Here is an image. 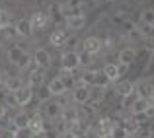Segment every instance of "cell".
Masks as SVG:
<instances>
[{
  "instance_id": "cell-5",
  "label": "cell",
  "mask_w": 154,
  "mask_h": 138,
  "mask_svg": "<svg viewBox=\"0 0 154 138\" xmlns=\"http://www.w3.org/2000/svg\"><path fill=\"white\" fill-rule=\"evenodd\" d=\"M84 49L82 51L84 52H88V55H92V56H96L100 51H102V39L100 37H96V35H88L86 39H84Z\"/></svg>"
},
{
  "instance_id": "cell-36",
  "label": "cell",
  "mask_w": 154,
  "mask_h": 138,
  "mask_svg": "<svg viewBox=\"0 0 154 138\" xmlns=\"http://www.w3.org/2000/svg\"><path fill=\"white\" fill-rule=\"evenodd\" d=\"M80 55V66H86V68H90V64H92V60H94V56L92 55H88V52H78Z\"/></svg>"
},
{
  "instance_id": "cell-13",
  "label": "cell",
  "mask_w": 154,
  "mask_h": 138,
  "mask_svg": "<svg viewBox=\"0 0 154 138\" xmlns=\"http://www.w3.org/2000/svg\"><path fill=\"white\" fill-rule=\"evenodd\" d=\"M63 115V105L59 101H47L45 103V117L49 119H60Z\"/></svg>"
},
{
  "instance_id": "cell-6",
  "label": "cell",
  "mask_w": 154,
  "mask_h": 138,
  "mask_svg": "<svg viewBox=\"0 0 154 138\" xmlns=\"http://www.w3.org/2000/svg\"><path fill=\"white\" fill-rule=\"evenodd\" d=\"M14 95L16 101H18V107H26L33 99V90H31V86H22L18 92H14Z\"/></svg>"
},
{
  "instance_id": "cell-19",
  "label": "cell",
  "mask_w": 154,
  "mask_h": 138,
  "mask_svg": "<svg viewBox=\"0 0 154 138\" xmlns=\"http://www.w3.org/2000/svg\"><path fill=\"white\" fill-rule=\"evenodd\" d=\"M66 27L72 31H80L86 27V18L84 16H72V18H66Z\"/></svg>"
},
{
  "instance_id": "cell-50",
  "label": "cell",
  "mask_w": 154,
  "mask_h": 138,
  "mask_svg": "<svg viewBox=\"0 0 154 138\" xmlns=\"http://www.w3.org/2000/svg\"><path fill=\"white\" fill-rule=\"evenodd\" d=\"M152 82H154V80H152Z\"/></svg>"
},
{
  "instance_id": "cell-26",
  "label": "cell",
  "mask_w": 154,
  "mask_h": 138,
  "mask_svg": "<svg viewBox=\"0 0 154 138\" xmlns=\"http://www.w3.org/2000/svg\"><path fill=\"white\" fill-rule=\"evenodd\" d=\"M26 52V49L23 47H20V45H16V47H10L8 49V62H12V64H18V60H20V56Z\"/></svg>"
},
{
  "instance_id": "cell-33",
  "label": "cell",
  "mask_w": 154,
  "mask_h": 138,
  "mask_svg": "<svg viewBox=\"0 0 154 138\" xmlns=\"http://www.w3.org/2000/svg\"><path fill=\"white\" fill-rule=\"evenodd\" d=\"M2 33H4V39H16V37H20L18 31H16V26H14V23H12V26H6L2 29Z\"/></svg>"
},
{
  "instance_id": "cell-30",
  "label": "cell",
  "mask_w": 154,
  "mask_h": 138,
  "mask_svg": "<svg viewBox=\"0 0 154 138\" xmlns=\"http://www.w3.org/2000/svg\"><path fill=\"white\" fill-rule=\"evenodd\" d=\"M137 29H139V33H140V37H152L154 35V23H137Z\"/></svg>"
},
{
  "instance_id": "cell-8",
  "label": "cell",
  "mask_w": 154,
  "mask_h": 138,
  "mask_svg": "<svg viewBox=\"0 0 154 138\" xmlns=\"http://www.w3.org/2000/svg\"><path fill=\"white\" fill-rule=\"evenodd\" d=\"M29 22H31V26H33V29H43V27L49 26L51 18H49V14H47V12L37 10V12H33V14H31Z\"/></svg>"
},
{
  "instance_id": "cell-48",
  "label": "cell",
  "mask_w": 154,
  "mask_h": 138,
  "mask_svg": "<svg viewBox=\"0 0 154 138\" xmlns=\"http://www.w3.org/2000/svg\"><path fill=\"white\" fill-rule=\"evenodd\" d=\"M150 101H154V97H152V99H150Z\"/></svg>"
},
{
  "instance_id": "cell-1",
  "label": "cell",
  "mask_w": 154,
  "mask_h": 138,
  "mask_svg": "<svg viewBox=\"0 0 154 138\" xmlns=\"http://www.w3.org/2000/svg\"><path fill=\"white\" fill-rule=\"evenodd\" d=\"M60 119H63V130H74L80 124V111L76 107H64Z\"/></svg>"
},
{
  "instance_id": "cell-28",
  "label": "cell",
  "mask_w": 154,
  "mask_h": 138,
  "mask_svg": "<svg viewBox=\"0 0 154 138\" xmlns=\"http://www.w3.org/2000/svg\"><path fill=\"white\" fill-rule=\"evenodd\" d=\"M121 127L125 128V132H127V134H135V132L139 130V127H140V124L137 123V119H135V117H131V119H125L123 123H121Z\"/></svg>"
},
{
  "instance_id": "cell-27",
  "label": "cell",
  "mask_w": 154,
  "mask_h": 138,
  "mask_svg": "<svg viewBox=\"0 0 154 138\" xmlns=\"http://www.w3.org/2000/svg\"><path fill=\"white\" fill-rule=\"evenodd\" d=\"M94 76H96V70H92V68H86V70H84L82 74H80L78 82L90 88V86H94Z\"/></svg>"
},
{
  "instance_id": "cell-14",
  "label": "cell",
  "mask_w": 154,
  "mask_h": 138,
  "mask_svg": "<svg viewBox=\"0 0 154 138\" xmlns=\"http://www.w3.org/2000/svg\"><path fill=\"white\" fill-rule=\"evenodd\" d=\"M135 90H139V97H144V99H152L154 97V82L150 80H144L139 86H135Z\"/></svg>"
},
{
  "instance_id": "cell-44",
  "label": "cell",
  "mask_w": 154,
  "mask_h": 138,
  "mask_svg": "<svg viewBox=\"0 0 154 138\" xmlns=\"http://www.w3.org/2000/svg\"><path fill=\"white\" fill-rule=\"evenodd\" d=\"M131 2H133V4H143L144 0H131Z\"/></svg>"
},
{
  "instance_id": "cell-43",
  "label": "cell",
  "mask_w": 154,
  "mask_h": 138,
  "mask_svg": "<svg viewBox=\"0 0 154 138\" xmlns=\"http://www.w3.org/2000/svg\"><path fill=\"white\" fill-rule=\"evenodd\" d=\"M4 117H6V105H2V103H0V121H2Z\"/></svg>"
},
{
  "instance_id": "cell-29",
  "label": "cell",
  "mask_w": 154,
  "mask_h": 138,
  "mask_svg": "<svg viewBox=\"0 0 154 138\" xmlns=\"http://www.w3.org/2000/svg\"><path fill=\"white\" fill-rule=\"evenodd\" d=\"M51 90L49 86H45V84H41V86L37 88V101L39 103H47V101H51Z\"/></svg>"
},
{
  "instance_id": "cell-46",
  "label": "cell",
  "mask_w": 154,
  "mask_h": 138,
  "mask_svg": "<svg viewBox=\"0 0 154 138\" xmlns=\"http://www.w3.org/2000/svg\"><path fill=\"white\" fill-rule=\"evenodd\" d=\"M0 31H2V22H0Z\"/></svg>"
},
{
  "instance_id": "cell-23",
  "label": "cell",
  "mask_w": 154,
  "mask_h": 138,
  "mask_svg": "<svg viewBox=\"0 0 154 138\" xmlns=\"http://www.w3.org/2000/svg\"><path fill=\"white\" fill-rule=\"evenodd\" d=\"M23 86V82H22V78L20 76H10V78H6L4 80V88H6V92H18L20 88Z\"/></svg>"
},
{
  "instance_id": "cell-42",
  "label": "cell",
  "mask_w": 154,
  "mask_h": 138,
  "mask_svg": "<svg viewBox=\"0 0 154 138\" xmlns=\"http://www.w3.org/2000/svg\"><path fill=\"white\" fill-rule=\"evenodd\" d=\"M117 68H119V76H123L125 72H129V64H117Z\"/></svg>"
},
{
  "instance_id": "cell-4",
  "label": "cell",
  "mask_w": 154,
  "mask_h": 138,
  "mask_svg": "<svg viewBox=\"0 0 154 138\" xmlns=\"http://www.w3.org/2000/svg\"><path fill=\"white\" fill-rule=\"evenodd\" d=\"M113 128H115L113 119H109V117H102V119L98 121V127H96V134H98V138H109L111 132H113Z\"/></svg>"
},
{
  "instance_id": "cell-18",
  "label": "cell",
  "mask_w": 154,
  "mask_h": 138,
  "mask_svg": "<svg viewBox=\"0 0 154 138\" xmlns=\"http://www.w3.org/2000/svg\"><path fill=\"white\" fill-rule=\"evenodd\" d=\"M45 82V70L43 68H31L29 70V86H35V88H39L41 84Z\"/></svg>"
},
{
  "instance_id": "cell-20",
  "label": "cell",
  "mask_w": 154,
  "mask_h": 138,
  "mask_svg": "<svg viewBox=\"0 0 154 138\" xmlns=\"http://www.w3.org/2000/svg\"><path fill=\"white\" fill-rule=\"evenodd\" d=\"M66 39H68V35L64 33L63 29H55V31L51 33L49 41H51V45H53V47H64V43H66Z\"/></svg>"
},
{
  "instance_id": "cell-3",
  "label": "cell",
  "mask_w": 154,
  "mask_h": 138,
  "mask_svg": "<svg viewBox=\"0 0 154 138\" xmlns=\"http://www.w3.org/2000/svg\"><path fill=\"white\" fill-rule=\"evenodd\" d=\"M27 132H29L31 136H41L43 132H45V121H43V117L39 115V113H33V115H29Z\"/></svg>"
},
{
  "instance_id": "cell-21",
  "label": "cell",
  "mask_w": 154,
  "mask_h": 138,
  "mask_svg": "<svg viewBox=\"0 0 154 138\" xmlns=\"http://www.w3.org/2000/svg\"><path fill=\"white\" fill-rule=\"evenodd\" d=\"M102 72H103V74L109 78V82H117V80L121 78V76H119V68H117V64H113V62L103 64Z\"/></svg>"
},
{
  "instance_id": "cell-37",
  "label": "cell",
  "mask_w": 154,
  "mask_h": 138,
  "mask_svg": "<svg viewBox=\"0 0 154 138\" xmlns=\"http://www.w3.org/2000/svg\"><path fill=\"white\" fill-rule=\"evenodd\" d=\"M129 134L125 132V128L121 127V124H115V128H113V132H111V136L109 138H127Z\"/></svg>"
},
{
  "instance_id": "cell-39",
  "label": "cell",
  "mask_w": 154,
  "mask_h": 138,
  "mask_svg": "<svg viewBox=\"0 0 154 138\" xmlns=\"http://www.w3.org/2000/svg\"><path fill=\"white\" fill-rule=\"evenodd\" d=\"M76 37H68L66 43H64V47H66V51H76Z\"/></svg>"
},
{
  "instance_id": "cell-40",
  "label": "cell",
  "mask_w": 154,
  "mask_h": 138,
  "mask_svg": "<svg viewBox=\"0 0 154 138\" xmlns=\"http://www.w3.org/2000/svg\"><path fill=\"white\" fill-rule=\"evenodd\" d=\"M57 138H76V132L74 130H60Z\"/></svg>"
},
{
  "instance_id": "cell-7",
  "label": "cell",
  "mask_w": 154,
  "mask_h": 138,
  "mask_svg": "<svg viewBox=\"0 0 154 138\" xmlns=\"http://www.w3.org/2000/svg\"><path fill=\"white\" fill-rule=\"evenodd\" d=\"M88 97H90V88L78 82V86L72 90V101L78 105H84V103H88Z\"/></svg>"
},
{
  "instance_id": "cell-17",
  "label": "cell",
  "mask_w": 154,
  "mask_h": 138,
  "mask_svg": "<svg viewBox=\"0 0 154 138\" xmlns=\"http://www.w3.org/2000/svg\"><path fill=\"white\" fill-rule=\"evenodd\" d=\"M12 124H14L16 128H20V130H27V124H29V113H26V111L16 113L14 119H12Z\"/></svg>"
},
{
  "instance_id": "cell-47",
  "label": "cell",
  "mask_w": 154,
  "mask_h": 138,
  "mask_svg": "<svg viewBox=\"0 0 154 138\" xmlns=\"http://www.w3.org/2000/svg\"><path fill=\"white\" fill-rule=\"evenodd\" d=\"M107 2H113V0H107Z\"/></svg>"
},
{
  "instance_id": "cell-9",
  "label": "cell",
  "mask_w": 154,
  "mask_h": 138,
  "mask_svg": "<svg viewBox=\"0 0 154 138\" xmlns=\"http://www.w3.org/2000/svg\"><path fill=\"white\" fill-rule=\"evenodd\" d=\"M14 26H16V31H18V35H20V37H23V39H26V37H31V33H33V26H31L29 18L18 20Z\"/></svg>"
},
{
  "instance_id": "cell-24",
  "label": "cell",
  "mask_w": 154,
  "mask_h": 138,
  "mask_svg": "<svg viewBox=\"0 0 154 138\" xmlns=\"http://www.w3.org/2000/svg\"><path fill=\"white\" fill-rule=\"evenodd\" d=\"M59 78L63 80V84H64L66 90H74V88L78 86V80H76V76L72 74V72H60Z\"/></svg>"
},
{
  "instance_id": "cell-22",
  "label": "cell",
  "mask_w": 154,
  "mask_h": 138,
  "mask_svg": "<svg viewBox=\"0 0 154 138\" xmlns=\"http://www.w3.org/2000/svg\"><path fill=\"white\" fill-rule=\"evenodd\" d=\"M16 66L20 68V70H29V68H35V60L31 58V52H23L22 56H20V60H18V64Z\"/></svg>"
},
{
  "instance_id": "cell-25",
  "label": "cell",
  "mask_w": 154,
  "mask_h": 138,
  "mask_svg": "<svg viewBox=\"0 0 154 138\" xmlns=\"http://www.w3.org/2000/svg\"><path fill=\"white\" fill-rule=\"evenodd\" d=\"M47 86H49V90H51V93H53V95H63V93L66 92V88H64L63 80H60L59 76H57V78H53L51 82L47 84Z\"/></svg>"
},
{
  "instance_id": "cell-31",
  "label": "cell",
  "mask_w": 154,
  "mask_h": 138,
  "mask_svg": "<svg viewBox=\"0 0 154 138\" xmlns=\"http://www.w3.org/2000/svg\"><path fill=\"white\" fill-rule=\"evenodd\" d=\"M94 86H96V88H103V90L109 86V78L103 74L102 70H96V76H94Z\"/></svg>"
},
{
  "instance_id": "cell-38",
  "label": "cell",
  "mask_w": 154,
  "mask_h": 138,
  "mask_svg": "<svg viewBox=\"0 0 154 138\" xmlns=\"http://www.w3.org/2000/svg\"><path fill=\"white\" fill-rule=\"evenodd\" d=\"M6 107H18V101H16V95L12 92L6 93Z\"/></svg>"
},
{
  "instance_id": "cell-45",
  "label": "cell",
  "mask_w": 154,
  "mask_h": 138,
  "mask_svg": "<svg viewBox=\"0 0 154 138\" xmlns=\"http://www.w3.org/2000/svg\"><path fill=\"white\" fill-rule=\"evenodd\" d=\"M127 138H137V136H135V134H129V136H127Z\"/></svg>"
},
{
  "instance_id": "cell-41",
  "label": "cell",
  "mask_w": 154,
  "mask_h": 138,
  "mask_svg": "<svg viewBox=\"0 0 154 138\" xmlns=\"http://www.w3.org/2000/svg\"><path fill=\"white\" fill-rule=\"evenodd\" d=\"M103 47H105V49H111V47H113V39H111V37H105V41H102V49H103Z\"/></svg>"
},
{
  "instance_id": "cell-2",
  "label": "cell",
  "mask_w": 154,
  "mask_h": 138,
  "mask_svg": "<svg viewBox=\"0 0 154 138\" xmlns=\"http://www.w3.org/2000/svg\"><path fill=\"white\" fill-rule=\"evenodd\" d=\"M76 68H80L78 51H64L60 55V72H74Z\"/></svg>"
},
{
  "instance_id": "cell-12",
  "label": "cell",
  "mask_w": 154,
  "mask_h": 138,
  "mask_svg": "<svg viewBox=\"0 0 154 138\" xmlns=\"http://www.w3.org/2000/svg\"><path fill=\"white\" fill-rule=\"evenodd\" d=\"M115 92H117V95H121V97H129L135 92V84H133L131 80H117Z\"/></svg>"
},
{
  "instance_id": "cell-32",
  "label": "cell",
  "mask_w": 154,
  "mask_h": 138,
  "mask_svg": "<svg viewBox=\"0 0 154 138\" xmlns=\"http://www.w3.org/2000/svg\"><path fill=\"white\" fill-rule=\"evenodd\" d=\"M135 60H139L143 66H146V64L152 60V52H150V51H146V49H143L140 52H137V58H135Z\"/></svg>"
},
{
  "instance_id": "cell-15",
  "label": "cell",
  "mask_w": 154,
  "mask_h": 138,
  "mask_svg": "<svg viewBox=\"0 0 154 138\" xmlns=\"http://www.w3.org/2000/svg\"><path fill=\"white\" fill-rule=\"evenodd\" d=\"M119 62L121 64H129L131 66L133 62H135V58H137V49H133V47H125V49H121L119 51Z\"/></svg>"
},
{
  "instance_id": "cell-10",
  "label": "cell",
  "mask_w": 154,
  "mask_h": 138,
  "mask_svg": "<svg viewBox=\"0 0 154 138\" xmlns=\"http://www.w3.org/2000/svg\"><path fill=\"white\" fill-rule=\"evenodd\" d=\"M33 60H35V66L43 68V70L51 66V55L45 51V49H37V51L33 52Z\"/></svg>"
},
{
  "instance_id": "cell-16",
  "label": "cell",
  "mask_w": 154,
  "mask_h": 138,
  "mask_svg": "<svg viewBox=\"0 0 154 138\" xmlns=\"http://www.w3.org/2000/svg\"><path fill=\"white\" fill-rule=\"evenodd\" d=\"M103 97H105V90H103V88H96V86H94V90L90 88V97H88V105H92V107H98V105H102Z\"/></svg>"
},
{
  "instance_id": "cell-35",
  "label": "cell",
  "mask_w": 154,
  "mask_h": 138,
  "mask_svg": "<svg viewBox=\"0 0 154 138\" xmlns=\"http://www.w3.org/2000/svg\"><path fill=\"white\" fill-rule=\"evenodd\" d=\"M135 136L137 138H152V128H148V127H139V130L135 132Z\"/></svg>"
},
{
  "instance_id": "cell-34",
  "label": "cell",
  "mask_w": 154,
  "mask_h": 138,
  "mask_svg": "<svg viewBox=\"0 0 154 138\" xmlns=\"http://www.w3.org/2000/svg\"><path fill=\"white\" fill-rule=\"evenodd\" d=\"M140 22L143 23H154V10L152 8H146V10L140 14Z\"/></svg>"
},
{
  "instance_id": "cell-49",
  "label": "cell",
  "mask_w": 154,
  "mask_h": 138,
  "mask_svg": "<svg viewBox=\"0 0 154 138\" xmlns=\"http://www.w3.org/2000/svg\"><path fill=\"white\" fill-rule=\"evenodd\" d=\"M152 39H154V35H152Z\"/></svg>"
},
{
  "instance_id": "cell-11",
  "label": "cell",
  "mask_w": 154,
  "mask_h": 138,
  "mask_svg": "<svg viewBox=\"0 0 154 138\" xmlns=\"http://www.w3.org/2000/svg\"><path fill=\"white\" fill-rule=\"evenodd\" d=\"M150 107H152V101H150V99H144V97H139V95H137V99L131 103V113H133V115L146 113Z\"/></svg>"
}]
</instances>
